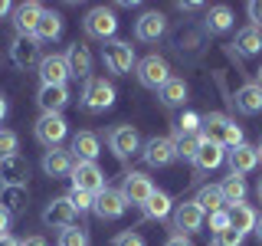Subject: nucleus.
Wrapping results in <instances>:
<instances>
[{
    "mask_svg": "<svg viewBox=\"0 0 262 246\" xmlns=\"http://www.w3.org/2000/svg\"><path fill=\"white\" fill-rule=\"evenodd\" d=\"M256 236H259V240H262V217L256 220Z\"/></svg>",
    "mask_w": 262,
    "mask_h": 246,
    "instance_id": "50",
    "label": "nucleus"
},
{
    "mask_svg": "<svg viewBox=\"0 0 262 246\" xmlns=\"http://www.w3.org/2000/svg\"><path fill=\"white\" fill-rule=\"evenodd\" d=\"M259 194H262V187H259Z\"/></svg>",
    "mask_w": 262,
    "mask_h": 246,
    "instance_id": "53",
    "label": "nucleus"
},
{
    "mask_svg": "<svg viewBox=\"0 0 262 246\" xmlns=\"http://www.w3.org/2000/svg\"><path fill=\"white\" fill-rule=\"evenodd\" d=\"M164 246H193V243L187 240V236H180V233H174V236H170V240L164 243Z\"/></svg>",
    "mask_w": 262,
    "mask_h": 246,
    "instance_id": "44",
    "label": "nucleus"
},
{
    "mask_svg": "<svg viewBox=\"0 0 262 246\" xmlns=\"http://www.w3.org/2000/svg\"><path fill=\"white\" fill-rule=\"evenodd\" d=\"M207 27H210V33H226L229 27H233V10L223 7V4L210 7L207 10Z\"/></svg>",
    "mask_w": 262,
    "mask_h": 246,
    "instance_id": "34",
    "label": "nucleus"
},
{
    "mask_svg": "<svg viewBox=\"0 0 262 246\" xmlns=\"http://www.w3.org/2000/svg\"><path fill=\"white\" fill-rule=\"evenodd\" d=\"M223 161H226V151L220 145H213V141H203L200 151H196V158H193V164L200 171H216Z\"/></svg>",
    "mask_w": 262,
    "mask_h": 246,
    "instance_id": "26",
    "label": "nucleus"
},
{
    "mask_svg": "<svg viewBox=\"0 0 262 246\" xmlns=\"http://www.w3.org/2000/svg\"><path fill=\"white\" fill-rule=\"evenodd\" d=\"M82 105H85L89 112L112 109V105H115V86H112V82H105L102 76L85 79V89H82Z\"/></svg>",
    "mask_w": 262,
    "mask_h": 246,
    "instance_id": "3",
    "label": "nucleus"
},
{
    "mask_svg": "<svg viewBox=\"0 0 262 246\" xmlns=\"http://www.w3.org/2000/svg\"><path fill=\"white\" fill-rule=\"evenodd\" d=\"M4 118H7V98L0 95V121H4Z\"/></svg>",
    "mask_w": 262,
    "mask_h": 246,
    "instance_id": "49",
    "label": "nucleus"
},
{
    "mask_svg": "<svg viewBox=\"0 0 262 246\" xmlns=\"http://www.w3.org/2000/svg\"><path fill=\"white\" fill-rule=\"evenodd\" d=\"M59 246H89L85 230H79V227H66V230H59Z\"/></svg>",
    "mask_w": 262,
    "mask_h": 246,
    "instance_id": "36",
    "label": "nucleus"
},
{
    "mask_svg": "<svg viewBox=\"0 0 262 246\" xmlns=\"http://www.w3.org/2000/svg\"><path fill=\"white\" fill-rule=\"evenodd\" d=\"M226 217H229V227H233V230H239V233L246 236L249 230H256L259 213L252 210L249 203H229V207H226Z\"/></svg>",
    "mask_w": 262,
    "mask_h": 246,
    "instance_id": "24",
    "label": "nucleus"
},
{
    "mask_svg": "<svg viewBox=\"0 0 262 246\" xmlns=\"http://www.w3.org/2000/svg\"><path fill=\"white\" fill-rule=\"evenodd\" d=\"M39 109H43V115H59L66 105H69V89L66 86H43L36 95Z\"/></svg>",
    "mask_w": 262,
    "mask_h": 246,
    "instance_id": "21",
    "label": "nucleus"
},
{
    "mask_svg": "<svg viewBox=\"0 0 262 246\" xmlns=\"http://www.w3.org/2000/svg\"><path fill=\"white\" fill-rule=\"evenodd\" d=\"M76 207L69 203V197H53L43 210V223L53 230H66V227H76Z\"/></svg>",
    "mask_w": 262,
    "mask_h": 246,
    "instance_id": "7",
    "label": "nucleus"
},
{
    "mask_svg": "<svg viewBox=\"0 0 262 246\" xmlns=\"http://www.w3.org/2000/svg\"><path fill=\"white\" fill-rule=\"evenodd\" d=\"M259 86H262V69H259Z\"/></svg>",
    "mask_w": 262,
    "mask_h": 246,
    "instance_id": "51",
    "label": "nucleus"
},
{
    "mask_svg": "<svg viewBox=\"0 0 262 246\" xmlns=\"http://www.w3.org/2000/svg\"><path fill=\"white\" fill-rule=\"evenodd\" d=\"M196 200V207H200L203 213H220V210H226V200H223V194H220V184L213 187V184H207V187H200V194L193 197Z\"/></svg>",
    "mask_w": 262,
    "mask_h": 246,
    "instance_id": "29",
    "label": "nucleus"
},
{
    "mask_svg": "<svg viewBox=\"0 0 262 246\" xmlns=\"http://www.w3.org/2000/svg\"><path fill=\"white\" fill-rule=\"evenodd\" d=\"M226 158H229V174H249V171H256L259 168V148H252V145H239V148H233V151H226Z\"/></svg>",
    "mask_w": 262,
    "mask_h": 246,
    "instance_id": "14",
    "label": "nucleus"
},
{
    "mask_svg": "<svg viewBox=\"0 0 262 246\" xmlns=\"http://www.w3.org/2000/svg\"><path fill=\"white\" fill-rule=\"evenodd\" d=\"M161 102H164V105H184V102H187V82L177 79V76H170V79L161 86Z\"/></svg>",
    "mask_w": 262,
    "mask_h": 246,
    "instance_id": "32",
    "label": "nucleus"
},
{
    "mask_svg": "<svg viewBox=\"0 0 262 246\" xmlns=\"http://www.w3.org/2000/svg\"><path fill=\"white\" fill-rule=\"evenodd\" d=\"M236 49H239L243 56L262 53V30L259 27H243L239 33H236Z\"/></svg>",
    "mask_w": 262,
    "mask_h": 246,
    "instance_id": "31",
    "label": "nucleus"
},
{
    "mask_svg": "<svg viewBox=\"0 0 262 246\" xmlns=\"http://www.w3.org/2000/svg\"><path fill=\"white\" fill-rule=\"evenodd\" d=\"M82 27L92 39H102V43H108L115 39V30H118V20H115V13L108 7H92V10L85 13V20H82Z\"/></svg>",
    "mask_w": 262,
    "mask_h": 246,
    "instance_id": "4",
    "label": "nucleus"
},
{
    "mask_svg": "<svg viewBox=\"0 0 262 246\" xmlns=\"http://www.w3.org/2000/svg\"><path fill=\"white\" fill-rule=\"evenodd\" d=\"M39 79H43V86H66V79H69V63H66V56H59V53L43 56V59H39Z\"/></svg>",
    "mask_w": 262,
    "mask_h": 246,
    "instance_id": "15",
    "label": "nucleus"
},
{
    "mask_svg": "<svg viewBox=\"0 0 262 246\" xmlns=\"http://www.w3.org/2000/svg\"><path fill=\"white\" fill-rule=\"evenodd\" d=\"M200 138H203V141L220 145L223 151H233V148L243 145V128L236 125L229 115L210 112V115H200Z\"/></svg>",
    "mask_w": 262,
    "mask_h": 246,
    "instance_id": "1",
    "label": "nucleus"
},
{
    "mask_svg": "<svg viewBox=\"0 0 262 246\" xmlns=\"http://www.w3.org/2000/svg\"><path fill=\"white\" fill-rule=\"evenodd\" d=\"M177 135H200V115H196V112H184V115H180Z\"/></svg>",
    "mask_w": 262,
    "mask_h": 246,
    "instance_id": "38",
    "label": "nucleus"
},
{
    "mask_svg": "<svg viewBox=\"0 0 262 246\" xmlns=\"http://www.w3.org/2000/svg\"><path fill=\"white\" fill-rule=\"evenodd\" d=\"M72 158L76 161H95L98 158V138L92 135V131H79L76 138H72Z\"/></svg>",
    "mask_w": 262,
    "mask_h": 246,
    "instance_id": "25",
    "label": "nucleus"
},
{
    "mask_svg": "<svg viewBox=\"0 0 262 246\" xmlns=\"http://www.w3.org/2000/svg\"><path fill=\"white\" fill-rule=\"evenodd\" d=\"M10 56H13V63L20 66V69H30L33 63L43 59V56H39V46H36V39H33V36H16L13 46H10Z\"/></svg>",
    "mask_w": 262,
    "mask_h": 246,
    "instance_id": "23",
    "label": "nucleus"
},
{
    "mask_svg": "<svg viewBox=\"0 0 262 246\" xmlns=\"http://www.w3.org/2000/svg\"><path fill=\"white\" fill-rule=\"evenodd\" d=\"M207 223H210V230H213V233H223V230L229 227V217H226V210H220V213H210V217H207Z\"/></svg>",
    "mask_w": 262,
    "mask_h": 246,
    "instance_id": "42",
    "label": "nucleus"
},
{
    "mask_svg": "<svg viewBox=\"0 0 262 246\" xmlns=\"http://www.w3.org/2000/svg\"><path fill=\"white\" fill-rule=\"evenodd\" d=\"M112 246H147V243H144V236H141V233H135V230H125V233L115 236V243H112Z\"/></svg>",
    "mask_w": 262,
    "mask_h": 246,
    "instance_id": "41",
    "label": "nucleus"
},
{
    "mask_svg": "<svg viewBox=\"0 0 262 246\" xmlns=\"http://www.w3.org/2000/svg\"><path fill=\"white\" fill-rule=\"evenodd\" d=\"M102 59L112 76H128L131 66H135V46L125 43V39H108L102 46Z\"/></svg>",
    "mask_w": 262,
    "mask_h": 246,
    "instance_id": "2",
    "label": "nucleus"
},
{
    "mask_svg": "<svg viewBox=\"0 0 262 246\" xmlns=\"http://www.w3.org/2000/svg\"><path fill=\"white\" fill-rule=\"evenodd\" d=\"M138 145H141V135H138L131 125H118L108 131V148L115 151V158H131V154L138 151Z\"/></svg>",
    "mask_w": 262,
    "mask_h": 246,
    "instance_id": "12",
    "label": "nucleus"
},
{
    "mask_svg": "<svg viewBox=\"0 0 262 246\" xmlns=\"http://www.w3.org/2000/svg\"><path fill=\"white\" fill-rule=\"evenodd\" d=\"M259 158H262V145H259Z\"/></svg>",
    "mask_w": 262,
    "mask_h": 246,
    "instance_id": "52",
    "label": "nucleus"
},
{
    "mask_svg": "<svg viewBox=\"0 0 262 246\" xmlns=\"http://www.w3.org/2000/svg\"><path fill=\"white\" fill-rule=\"evenodd\" d=\"M66 63H69V76L92 79V53H89V46L72 43L69 49H66Z\"/></svg>",
    "mask_w": 262,
    "mask_h": 246,
    "instance_id": "20",
    "label": "nucleus"
},
{
    "mask_svg": "<svg viewBox=\"0 0 262 246\" xmlns=\"http://www.w3.org/2000/svg\"><path fill=\"white\" fill-rule=\"evenodd\" d=\"M158 187L151 184V177L147 174H138V171H131V174H125V184H121V194H125L128 203H138V207H144L147 197H151Z\"/></svg>",
    "mask_w": 262,
    "mask_h": 246,
    "instance_id": "13",
    "label": "nucleus"
},
{
    "mask_svg": "<svg viewBox=\"0 0 262 246\" xmlns=\"http://www.w3.org/2000/svg\"><path fill=\"white\" fill-rule=\"evenodd\" d=\"M72 187L85 191V194H98L105 187V174L98 171L95 161H76V168H72Z\"/></svg>",
    "mask_w": 262,
    "mask_h": 246,
    "instance_id": "8",
    "label": "nucleus"
},
{
    "mask_svg": "<svg viewBox=\"0 0 262 246\" xmlns=\"http://www.w3.org/2000/svg\"><path fill=\"white\" fill-rule=\"evenodd\" d=\"M10 10H13V7H10V4H7V0H0V20H4V16H7V13H10Z\"/></svg>",
    "mask_w": 262,
    "mask_h": 246,
    "instance_id": "48",
    "label": "nucleus"
},
{
    "mask_svg": "<svg viewBox=\"0 0 262 246\" xmlns=\"http://www.w3.org/2000/svg\"><path fill=\"white\" fill-rule=\"evenodd\" d=\"M20 246H46L43 236H27V240H20Z\"/></svg>",
    "mask_w": 262,
    "mask_h": 246,
    "instance_id": "46",
    "label": "nucleus"
},
{
    "mask_svg": "<svg viewBox=\"0 0 262 246\" xmlns=\"http://www.w3.org/2000/svg\"><path fill=\"white\" fill-rule=\"evenodd\" d=\"M72 168H76V158L66 148H49L43 154V171L49 177H66V174H72Z\"/></svg>",
    "mask_w": 262,
    "mask_h": 246,
    "instance_id": "19",
    "label": "nucleus"
},
{
    "mask_svg": "<svg viewBox=\"0 0 262 246\" xmlns=\"http://www.w3.org/2000/svg\"><path fill=\"white\" fill-rule=\"evenodd\" d=\"M246 236L239 233V230H233V227H226L223 233H213V246H243Z\"/></svg>",
    "mask_w": 262,
    "mask_h": 246,
    "instance_id": "39",
    "label": "nucleus"
},
{
    "mask_svg": "<svg viewBox=\"0 0 262 246\" xmlns=\"http://www.w3.org/2000/svg\"><path fill=\"white\" fill-rule=\"evenodd\" d=\"M27 177H30V161L20 151L0 161V180H4V187H27Z\"/></svg>",
    "mask_w": 262,
    "mask_h": 246,
    "instance_id": "11",
    "label": "nucleus"
},
{
    "mask_svg": "<svg viewBox=\"0 0 262 246\" xmlns=\"http://www.w3.org/2000/svg\"><path fill=\"white\" fill-rule=\"evenodd\" d=\"M16 131H10V128H0V161L4 158H10V154H16Z\"/></svg>",
    "mask_w": 262,
    "mask_h": 246,
    "instance_id": "40",
    "label": "nucleus"
},
{
    "mask_svg": "<svg viewBox=\"0 0 262 246\" xmlns=\"http://www.w3.org/2000/svg\"><path fill=\"white\" fill-rule=\"evenodd\" d=\"M62 33V16L53 13V10H43V16H39V27H36V43L43 39V43H53V39H59Z\"/></svg>",
    "mask_w": 262,
    "mask_h": 246,
    "instance_id": "28",
    "label": "nucleus"
},
{
    "mask_svg": "<svg viewBox=\"0 0 262 246\" xmlns=\"http://www.w3.org/2000/svg\"><path fill=\"white\" fill-rule=\"evenodd\" d=\"M39 16H43V7H39V4L13 7V27H16V33H20V36H36Z\"/></svg>",
    "mask_w": 262,
    "mask_h": 246,
    "instance_id": "18",
    "label": "nucleus"
},
{
    "mask_svg": "<svg viewBox=\"0 0 262 246\" xmlns=\"http://www.w3.org/2000/svg\"><path fill=\"white\" fill-rule=\"evenodd\" d=\"M69 203L72 207H76V213H85V210H92V203H95V194H85V191H76V187H72L69 194Z\"/></svg>",
    "mask_w": 262,
    "mask_h": 246,
    "instance_id": "37",
    "label": "nucleus"
},
{
    "mask_svg": "<svg viewBox=\"0 0 262 246\" xmlns=\"http://www.w3.org/2000/svg\"><path fill=\"white\" fill-rule=\"evenodd\" d=\"M92 210H95L102 220H118L121 213L128 210V200H125V194H121V191H115V187H102V191L95 194Z\"/></svg>",
    "mask_w": 262,
    "mask_h": 246,
    "instance_id": "9",
    "label": "nucleus"
},
{
    "mask_svg": "<svg viewBox=\"0 0 262 246\" xmlns=\"http://www.w3.org/2000/svg\"><path fill=\"white\" fill-rule=\"evenodd\" d=\"M144 217L147 220H164V217H170L174 213V203H170V197L164 194V191H154L151 197H147V203H144Z\"/></svg>",
    "mask_w": 262,
    "mask_h": 246,
    "instance_id": "30",
    "label": "nucleus"
},
{
    "mask_svg": "<svg viewBox=\"0 0 262 246\" xmlns=\"http://www.w3.org/2000/svg\"><path fill=\"white\" fill-rule=\"evenodd\" d=\"M200 145H203V138H200V135H177V138H174L177 158H187V161H193V158H196Z\"/></svg>",
    "mask_w": 262,
    "mask_h": 246,
    "instance_id": "35",
    "label": "nucleus"
},
{
    "mask_svg": "<svg viewBox=\"0 0 262 246\" xmlns=\"http://www.w3.org/2000/svg\"><path fill=\"white\" fill-rule=\"evenodd\" d=\"M0 246H20V240H13V236L7 233V236H0Z\"/></svg>",
    "mask_w": 262,
    "mask_h": 246,
    "instance_id": "47",
    "label": "nucleus"
},
{
    "mask_svg": "<svg viewBox=\"0 0 262 246\" xmlns=\"http://www.w3.org/2000/svg\"><path fill=\"white\" fill-rule=\"evenodd\" d=\"M220 194H223L226 207H229V203H243V200H246V180H243L239 174L223 177V184H220Z\"/></svg>",
    "mask_w": 262,
    "mask_h": 246,
    "instance_id": "33",
    "label": "nucleus"
},
{
    "mask_svg": "<svg viewBox=\"0 0 262 246\" xmlns=\"http://www.w3.org/2000/svg\"><path fill=\"white\" fill-rule=\"evenodd\" d=\"M0 207L10 217H20L27 210V187H0Z\"/></svg>",
    "mask_w": 262,
    "mask_h": 246,
    "instance_id": "27",
    "label": "nucleus"
},
{
    "mask_svg": "<svg viewBox=\"0 0 262 246\" xmlns=\"http://www.w3.org/2000/svg\"><path fill=\"white\" fill-rule=\"evenodd\" d=\"M233 102H236V109L243 115H259L262 112V86L259 82H246V86L236 89Z\"/></svg>",
    "mask_w": 262,
    "mask_h": 246,
    "instance_id": "22",
    "label": "nucleus"
},
{
    "mask_svg": "<svg viewBox=\"0 0 262 246\" xmlns=\"http://www.w3.org/2000/svg\"><path fill=\"white\" fill-rule=\"evenodd\" d=\"M174 158H177L174 138H151V141L144 145V161L151 164V168H167Z\"/></svg>",
    "mask_w": 262,
    "mask_h": 246,
    "instance_id": "17",
    "label": "nucleus"
},
{
    "mask_svg": "<svg viewBox=\"0 0 262 246\" xmlns=\"http://www.w3.org/2000/svg\"><path fill=\"white\" fill-rule=\"evenodd\" d=\"M7 227H10V213L0 207V236H7Z\"/></svg>",
    "mask_w": 262,
    "mask_h": 246,
    "instance_id": "45",
    "label": "nucleus"
},
{
    "mask_svg": "<svg viewBox=\"0 0 262 246\" xmlns=\"http://www.w3.org/2000/svg\"><path fill=\"white\" fill-rule=\"evenodd\" d=\"M164 30H167V20H164V13H158V10L141 13L138 23H135V36L141 39V43H154V39H161Z\"/></svg>",
    "mask_w": 262,
    "mask_h": 246,
    "instance_id": "16",
    "label": "nucleus"
},
{
    "mask_svg": "<svg viewBox=\"0 0 262 246\" xmlns=\"http://www.w3.org/2000/svg\"><path fill=\"white\" fill-rule=\"evenodd\" d=\"M36 141L46 148H59V141L66 138V131H69V125H66V118L62 115H39V121H36Z\"/></svg>",
    "mask_w": 262,
    "mask_h": 246,
    "instance_id": "6",
    "label": "nucleus"
},
{
    "mask_svg": "<svg viewBox=\"0 0 262 246\" xmlns=\"http://www.w3.org/2000/svg\"><path fill=\"white\" fill-rule=\"evenodd\" d=\"M203 220H207V213L196 207V200H184L174 207V230H180V236L196 233L203 227Z\"/></svg>",
    "mask_w": 262,
    "mask_h": 246,
    "instance_id": "10",
    "label": "nucleus"
},
{
    "mask_svg": "<svg viewBox=\"0 0 262 246\" xmlns=\"http://www.w3.org/2000/svg\"><path fill=\"white\" fill-rule=\"evenodd\" d=\"M249 16H252V27H262V0L249 4Z\"/></svg>",
    "mask_w": 262,
    "mask_h": 246,
    "instance_id": "43",
    "label": "nucleus"
},
{
    "mask_svg": "<svg viewBox=\"0 0 262 246\" xmlns=\"http://www.w3.org/2000/svg\"><path fill=\"white\" fill-rule=\"evenodd\" d=\"M138 79H141V86L158 89V92H161V86L170 79V66H167V59H164V56H158V53L144 56V59L138 63Z\"/></svg>",
    "mask_w": 262,
    "mask_h": 246,
    "instance_id": "5",
    "label": "nucleus"
}]
</instances>
